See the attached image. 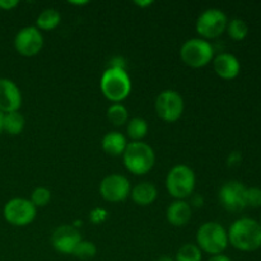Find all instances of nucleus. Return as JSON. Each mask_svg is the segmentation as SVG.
<instances>
[{"instance_id": "7c9ffc66", "label": "nucleus", "mask_w": 261, "mask_h": 261, "mask_svg": "<svg viewBox=\"0 0 261 261\" xmlns=\"http://www.w3.org/2000/svg\"><path fill=\"white\" fill-rule=\"evenodd\" d=\"M208 261H232L228 256L221 254V255H214V256H211V259Z\"/></svg>"}, {"instance_id": "412c9836", "label": "nucleus", "mask_w": 261, "mask_h": 261, "mask_svg": "<svg viewBox=\"0 0 261 261\" xmlns=\"http://www.w3.org/2000/svg\"><path fill=\"white\" fill-rule=\"evenodd\" d=\"M148 130H149V126H148L147 120L143 117H133L127 121V137L133 142H142L143 138H145V135L148 134Z\"/></svg>"}, {"instance_id": "ddd939ff", "label": "nucleus", "mask_w": 261, "mask_h": 261, "mask_svg": "<svg viewBox=\"0 0 261 261\" xmlns=\"http://www.w3.org/2000/svg\"><path fill=\"white\" fill-rule=\"evenodd\" d=\"M82 241L81 232L78 228L69 224L59 226L51 236V244L58 252L63 255H73L74 250Z\"/></svg>"}, {"instance_id": "72a5a7b5", "label": "nucleus", "mask_w": 261, "mask_h": 261, "mask_svg": "<svg viewBox=\"0 0 261 261\" xmlns=\"http://www.w3.org/2000/svg\"><path fill=\"white\" fill-rule=\"evenodd\" d=\"M70 4H74V5H86V4H88V2H70Z\"/></svg>"}, {"instance_id": "a211bd4d", "label": "nucleus", "mask_w": 261, "mask_h": 261, "mask_svg": "<svg viewBox=\"0 0 261 261\" xmlns=\"http://www.w3.org/2000/svg\"><path fill=\"white\" fill-rule=\"evenodd\" d=\"M127 139L122 133L120 132H110L105 134L102 138V149L111 157H120L124 154L125 149L127 147Z\"/></svg>"}, {"instance_id": "2f4dec72", "label": "nucleus", "mask_w": 261, "mask_h": 261, "mask_svg": "<svg viewBox=\"0 0 261 261\" xmlns=\"http://www.w3.org/2000/svg\"><path fill=\"white\" fill-rule=\"evenodd\" d=\"M135 4L140 8H144V7H148V5H152L153 2L152 0H147V2H135Z\"/></svg>"}, {"instance_id": "f257e3e1", "label": "nucleus", "mask_w": 261, "mask_h": 261, "mask_svg": "<svg viewBox=\"0 0 261 261\" xmlns=\"http://www.w3.org/2000/svg\"><path fill=\"white\" fill-rule=\"evenodd\" d=\"M228 242L240 251H255L261 247V224L252 218H240L228 229Z\"/></svg>"}, {"instance_id": "9b49d317", "label": "nucleus", "mask_w": 261, "mask_h": 261, "mask_svg": "<svg viewBox=\"0 0 261 261\" xmlns=\"http://www.w3.org/2000/svg\"><path fill=\"white\" fill-rule=\"evenodd\" d=\"M246 186L236 180L227 181L221 186L218 200L228 212H241L246 208Z\"/></svg>"}, {"instance_id": "bb28decb", "label": "nucleus", "mask_w": 261, "mask_h": 261, "mask_svg": "<svg viewBox=\"0 0 261 261\" xmlns=\"http://www.w3.org/2000/svg\"><path fill=\"white\" fill-rule=\"evenodd\" d=\"M246 205L251 208H260L261 206V188L251 186L246 189Z\"/></svg>"}, {"instance_id": "4be33fe9", "label": "nucleus", "mask_w": 261, "mask_h": 261, "mask_svg": "<svg viewBox=\"0 0 261 261\" xmlns=\"http://www.w3.org/2000/svg\"><path fill=\"white\" fill-rule=\"evenodd\" d=\"M107 119L114 126H122L129 121V111L122 103H112L107 109Z\"/></svg>"}, {"instance_id": "b1692460", "label": "nucleus", "mask_w": 261, "mask_h": 261, "mask_svg": "<svg viewBox=\"0 0 261 261\" xmlns=\"http://www.w3.org/2000/svg\"><path fill=\"white\" fill-rule=\"evenodd\" d=\"M226 31L232 40L242 41L249 33V25L241 18H233L232 20H228Z\"/></svg>"}, {"instance_id": "f3484780", "label": "nucleus", "mask_w": 261, "mask_h": 261, "mask_svg": "<svg viewBox=\"0 0 261 261\" xmlns=\"http://www.w3.org/2000/svg\"><path fill=\"white\" fill-rule=\"evenodd\" d=\"M132 200L139 206H148L155 201L158 196V190L154 184L152 182H139L132 188L130 191Z\"/></svg>"}, {"instance_id": "f704fd0d", "label": "nucleus", "mask_w": 261, "mask_h": 261, "mask_svg": "<svg viewBox=\"0 0 261 261\" xmlns=\"http://www.w3.org/2000/svg\"><path fill=\"white\" fill-rule=\"evenodd\" d=\"M157 261H175V260L171 259V257H168V256H162V257H160Z\"/></svg>"}, {"instance_id": "f03ea898", "label": "nucleus", "mask_w": 261, "mask_h": 261, "mask_svg": "<svg viewBox=\"0 0 261 261\" xmlns=\"http://www.w3.org/2000/svg\"><path fill=\"white\" fill-rule=\"evenodd\" d=\"M132 79L126 69L107 68L99 81L102 94L112 103H121L132 92Z\"/></svg>"}, {"instance_id": "423d86ee", "label": "nucleus", "mask_w": 261, "mask_h": 261, "mask_svg": "<svg viewBox=\"0 0 261 261\" xmlns=\"http://www.w3.org/2000/svg\"><path fill=\"white\" fill-rule=\"evenodd\" d=\"M180 58L190 68H203L213 61L214 47L209 41L203 38H190L181 46Z\"/></svg>"}, {"instance_id": "20e7f679", "label": "nucleus", "mask_w": 261, "mask_h": 261, "mask_svg": "<svg viewBox=\"0 0 261 261\" xmlns=\"http://www.w3.org/2000/svg\"><path fill=\"white\" fill-rule=\"evenodd\" d=\"M228 233L218 222H206L196 232V245L201 252L212 255L223 254L228 246Z\"/></svg>"}, {"instance_id": "2eb2a0df", "label": "nucleus", "mask_w": 261, "mask_h": 261, "mask_svg": "<svg viewBox=\"0 0 261 261\" xmlns=\"http://www.w3.org/2000/svg\"><path fill=\"white\" fill-rule=\"evenodd\" d=\"M213 68L217 75L222 79H233L236 78L241 70L240 60L231 53H221L213 59Z\"/></svg>"}, {"instance_id": "473e14b6", "label": "nucleus", "mask_w": 261, "mask_h": 261, "mask_svg": "<svg viewBox=\"0 0 261 261\" xmlns=\"http://www.w3.org/2000/svg\"><path fill=\"white\" fill-rule=\"evenodd\" d=\"M193 204H195L196 206H201L203 205V198H200V196H196V198L193 199Z\"/></svg>"}, {"instance_id": "e433bc0d", "label": "nucleus", "mask_w": 261, "mask_h": 261, "mask_svg": "<svg viewBox=\"0 0 261 261\" xmlns=\"http://www.w3.org/2000/svg\"><path fill=\"white\" fill-rule=\"evenodd\" d=\"M260 224H261V219H260Z\"/></svg>"}, {"instance_id": "0eeeda50", "label": "nucleus", "mask_w": 261, "mask_h": 261, "mask_svg": "<svg viewBox=\"0 0 261 261\" xmlns=\"http://www.w3.org/2000/svg\"><path fill=\"white\" fill-rule=\"evenodd\" d=\"M228 18L223 10L218 8H209L199 15L196 20V32L203 40L217 38L227 30Z\"/></svg>"}, {"instance_id": "f8f14e48", "label": "nucleus", "mask_w": 261, "mask_h": 261, "mask_svg": "<svg viewBox=\"0 0 261 261\" xmlns=\"http://www.w3.org/2000/svg\"><path fill=\"white\" fill-rule=\"evenodd\" d=\"M43 36L36 25H27L18 31L14 37V48L19 55L31 58L42 50Z\"/></svg>"}, {"instance_id": "6ab92c4d", "label": "nucleus", "mask_w": 261, "mask_h": 261, "mask_svg": "<svg viewBox=\"0 0 261 261\" xmlns=\"http://www.w3.org/2000/svg\"><path fill=\"white\" fill-rule=\"evenodd\" d=\"M25 119L19 111L8 112L3 117V132L10 135H18L24 130Z\"/></svg>"}, {"instance_id": "5701e85b", "label": "nucleus", "mask_w": 261, "mask_h": 261, "mask_svg": "<svg viewBox=\"0 0 261 261\" xmlns=\"http://www.w3.org/2000/svg\"><path fill=\"white\" fill-rule=\"evenodd\" d=\"M203 252L195 244H185L178 249L175 261H201Z\"/></svg>"}, {"instance_id": "6e6552de", "label": "nucleus", "mask_w": 261, "mask_h": 261, "mask_svg": "<svg viewBox=\"0 0 261 261\" xmlns=\"http://www.w3.org/2000/svg\"><path fill=\"white\" fill-rule=\"evenodd\" d=\"M5 221L14 227H25L32 223L37 214V208L31 203L30 199H10L3 209Z\"/></svg>"}, {"instance_id": "aec40b11", "label": "nucleus", "mask_w": 261, "mask_h": 261, "mask_svg": "<svg viewBox=\"0 0 261 261\" xmlns=\"http://www.w3.org/2000/svg\"><path fill=\"white\" fill-rule=\"evenodd\" d=\"M61 15L54 8H47L38 14L36 19V27L40 31H53L60 24Z\"/></svg>"}, {"instance_id": "39448f33", "label": "nucleus", "mask_w": 261, "mask_h": 261, "mask_svg": "<svg viewBox=\"0 0 261 261\" xmlns=\"http://www.w3.org/2000/svg\"><path fill=\"white\" fill-rule=\"evenodd\" d=\"M195 172L188 165H176L168 171L166 188L168 194L176 200H185L186 198H190L195 190Z\"/></svg>"}, {"instance_id": "9d476101", "label": "nucleus", "mask_w": 261, "mask_h": 261, "mask_svg": "<svg viewBox=\"0 0 261 261\" xmlns=\"http://www.w3.org/2000/svg\"><path fill=\"white\" fill-rule=\"evenodd\" d=\"M132 185L125 176L112 173L106 176L99 184V194L109 203H121L130 196Z\"/></svg>"}, {"instance_id": "c85d7f7f", "label": "nucleus", "mask_w": 261, "mask_h": 261, "mask_svg": "<svg viewBox=\"0 0 261 261\" xmlns=\"http://www.w3.org/2000/svg\"><path fill=\"white\" fill-rule=\"evenodd\" d=\"M242 161V155L240 152H232L229 153L228 155V160H227V162H228V166H237L240 165Z\"/></svg>"}, {"instance_id": "7ed1b4c3", "label": "nucleus", "mask_w": 261, "mask_h": 261, "mask_svg": "<svg viewBox=\"0 0 261 261\" xmlns=\"http://www.w3.org/2000/svg\"><path fill=\"white\" fill-rule=\"evenodd\" d=\"M122 161L130 173L135 176L147 175L155 163V153L149 144L144 142H132L127 144Z\"/></svg>"}, {"instance_id": "4468645a", "label": "nucleus", "mask_w": 261, "mask_h": 261, "mask_svg": "<svg viewBox=\"0 0 261 261\" xmlns=\"http://www.w3.org/2000/svg\"><path fill=\"white\" fill-rule=\"evenodd\" d=\"M22 92L19 87L8 78H0V112L19 111L22 106Z\"/></svg>"}, {"instance_id": "cd10ccee", "label": "nucleus", "mask_w": 261, "mask_h": 261, "mask_svg": "<svg viewBox=\"0 0 261 261\" xmlns=\"http://www.w3.org/2000/svg\"><path fill=\"white\" fill-rule=\"evenodd\" d=\"M107 217H109V213L103 208H94L89 212V221L93 224L103 223L107 219Z\"/></svg>"}, {"instance_id": "c9c22d12", "label": "nucleus", "mask_w": 261, "mask_h": 261, "mask_svg": "<svg viewBox=\"0 0 261 261\" xmlns=\"http://www.w3.org/2000/svg\"><path fill=\"white\" fill-rule=\"evenodd\" d=\"M3 117H4V114L0 112V133L3 132Z\"/></svg>"}, {"instance_id": "393cba45", "label": "nucleus", "mask_w": 261, "mask_h": 261, "mask_svg": "<svg viewBox=\"0 0 261 261\" xmlns=\"http://www.w3.org/2000/svg\"><path fill=\"white\" fill-rule=\"evenodd\" d=\"M73 255L81 260H92L97 255V246L92 241L82 240L74 250Z\"/></svg>"}, {"instance_id": "1a4fd4ad", "label": "nucleus", "mask_w": 261, "mask_h": 261, "mask_svg": "<svg viewBox=\"0 0 261 261\" xmlns=\"http://www.w3.org/2000/svg\"><path fill=\"white\" fill-rule=\"evenodd\" d=\"M184 98L178 92L166 89L161 92L155 98L154 109L158 117L165 122H176L184 114Z\"/></svg>"}, {"instance_id": "c756f323", "label": "nucleus", "mask_w": 261, "mask_h": 261, "mask_svg": "<svg viewBox=\"0 0 261 261\" xmlns=\"http://www.w3.org/2000/svg\"><path fill=\"white\" fill-rule=\"evenodd\" d=\"M19 3L17 0H0V9L2 10H12L14 9Z\"/></svg>"}, {"instance_id": "dca6fc26", "label": "nucleus", "mask_w": 261, "mask_h": 261, "mask_svg": "<svg viewBox=\"0 0 261 261\" xmlns=\"http://www.w3.org/2000/svg\"><path fill=\"white\" fill-rule=\"evenodd\" d=\"M193 216V208L185 200H175L168 205L166 211V218L173 227H184L190 222Z\"/></svg>"}, {"instance_id": "a878e982", "label": "nucleus", "mask_w": 261, "mask_h": 261, "mask_svg": "<svg viewBox=\"0 0 261 261\" xmlns=\"http://www.w3.org/2000/svg\"><path fill=\"white\" fill-rule=\"evenodd\" d=\"M31 203L36 206V208H43L47 205L51 200V191L45 186H38L31 194Z\"/></svg>"}]
</instances>
